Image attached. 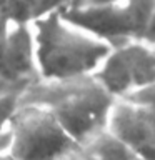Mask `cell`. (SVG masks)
<instances>
[{
    "instance_id": "30bf717a",
    "label": "cell",
    "mask_w": 155,
    "mask_h": 160,
    "mask_svg": "<svg viewBox=\"0 0 155 160\" xmlns=\"http://www.w3.org/2000/svg\"><path fill=\"white\" fill-rule=\"evenodd\" d=\"M20 102L18 95L0 93V153L8 152L10 145V120Z\"/></svg>"
},
{
    "instance_id": "9c48e42d",
    "label": "cell",
    "mask_w": 155,
    "mask_h": 160,
    "mask_svg": "<svg viewBox=\"0 0 155 160\" xmlns=\"http://www.w3.org/2000/svg\"><path fill=\"white\" fill-rule=\"evenodd\" d=\"M67 0H0V17L13 22L30 23L60 10Z\"/></svg>"
},
{
    "instance_id": "8fae6325",
    "label": "cell",
    "mask_w": 155,
    "mask_h": 160,
    "mask_svg": "<svg viewBox=\"0 0 155 160\" xmlns=\"http://www.w3.org/2000/svg\"><path fill=\"white\" fill-rule=\"evenodd\" d=\"M122 100H127V102L140 105V107L155 108V82L145 85L143 88H140V90H137V92L127 95V97L122 98Z\"/></svg>"
},
{
    "instance_id": "6da1fadb",
    "label": "cell",
    "mask_w": 155,
    "mask_h": 160,
    "mask_svg": "<svg viewBox=\"0 0 155 160\" xmlns=\"http://www.w3.org/2000/svg\"><path fill=\"white\" fill-rule=\"evenodd\" d=\"M20 102L48 108L80 147L108 130L117 100L95 75H85L65 80H37L20 95Z\"/></svg>"
},
{
    "instance_id": "52a82bcc",
    "label": "cell",
    "mask_w": 155,
    "mask_h": 160,
    "mask_svg": "<svg viewBox=\"0 0 155 160\" xmlns=\"http://www.w3.org/2000/svg\"><path fill=\"white\" fill-rule=\"evenodd\" d=\"M108 130L143 160H155V108L117 100Z\"/></svg>"
},
{
    "instance_id": "4fadbf2b",
    "label": "cell",
    "mask_w": 155,
    "mask_h": 160,
    "mask_svg": "<svg viewBox=\"0 0 155 160\" xmlns=\"http://www.w3.org/2000/svg\"><path fill=\"white\" fill-rule=\"evenodd\" d=\"M145 40H147L148 43L155 45V2H153V10H152V17H150L147 33H145Z\"/></svg>"
},
{
    "instance_id": "5bb4252c",
    "label": "cell",
    "mask_w": 155,
    "mask_h": 160,
    "mask_svg": "<svg viewBox=\"0 0 155 160\" xmlns=\"http://www.w3.org/2000/svg\"><path fill=\"white\" fill-rule=\"evenodd\" d=\"M0 160H15V158L8 152H5V153H0Z\"/></svg>"
},
{
    "instance_id": "8992f818",
    "label": "cell",
    "mask_w": 155,
    "mask_h": 160,
    "mask_svg": "<svg viewBox=\"0 0 155 160\" xmlns=\"http://www.w3.org/2000/svg\"><path fill=\"white\" fill-rule=\"evenodd\" d=\"M37 80L32 25L0 17V93L20 97Z\"/></svg>"
},
{
    "instance_id": "3957f363",
    "label": "cell",
    "mask_w": 155,
    "mask_h": 160,
    "mask_svg": "<svg viewBox=\"0 0 155 160\" xmlns=\"http://www.w3.org/2000/svg\"><path fill=\"white\" fill-rule=\"evenodd\" d=\"M78 143L48 108L18 102L10 120L8 153L15 160H68Z\"/></svg>"
},
{
    "instance_id": "7c38bea8",
    "label": "cell",
    "mask_w": 155,
    "mask_h": 160,
    "mask_svg": "<svg viewBox=\"0 0 155 160\" xmlns=\"http://www.w3.org/2000/svg\"><path fill=\"white\" fill-rule=\"evenodd\" d=\"M108 2H113V0H67L62 8H90Z\"/></svg>"
},
{
    "instance_id": "5b68a950",
    "label": "cell",
    "mask_w": 155,
    "mask_h": 160,
    "mask_svg": "<svg viewBox=\"0 0 155 160\" xmlns=\"http://www.w3.org/2000/svg\"><path fill=\"white\" fill-rule=\"evenodd\" d=\"M93 75L115 100H122L155 82V45L147 40L115 45Z\"/></svg>"
},
{
    "instance_id": "9a60e30c",
    "label": "cell",
    "mask_w": 155,
    "mask_h": 160,
    "mask_svg": "<svg viewBox=\"0 0 155 160\" xmlns=\"http://www.w3.org/2000/svg\"><path fill=\"white\" fill-rule=\"evenodd\" d=\"M68 160H70V158H68Z\"/></svg>"
},
{
    "instance_id": "277c9868",
    "label": "cell",
    "mask_w": 155,
    "mask_h": 160,
    "mask_svg": "<svg viewBox=\"0 0 155 160\" xmlns=\"http://www.w3.org/2000/svg\"><path fill=\"white\" fill-rule=\"evenodd\" d=\"M155 0H113L90 8H62V13L110 47L145 40Z\"/></svg>"
},
{
    "instance_id": "7a4b0ae2",
    "label": "cell",
    "mask_w": 155,
    "mask_h": 160,
    "mask_svg": "<svg viewBox=\"0 0 155 160\" xmlns=\"http://www.w3.org/2000/svg\"><path fill=\"white\" fill-rule=\"evenodd\" d=\"M40 80H65L93 75L110 45L62 13V8L32 23Z\"/></svg>"
},
{
    "instance_id": "ba28073f",
    "label": "cell",
    "mask_w": 155,
    "mask_h": 160,
    "mask_svg": "<svg viewBox=\"0 0 155 160\" xmlns=\"http://www.w3.org/2000/svg\"><path fill=\"white\" fill-rule=\"evenodd\" d=\"M70 160H143L118 137L105 130L87 143L80 145Z\"/></svg>"
}]
</instances>
